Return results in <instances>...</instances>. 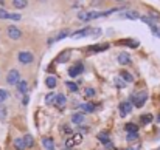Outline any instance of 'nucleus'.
I'll use <instances>...</instances> for the list:
<instances>
[{
    "mask_svg": "<svg viewBox=\"0 0 160 150\" xmlns=\"http://www.w3.org/2000/svg\"><path fill=\"white\" fill-rule=\"evenodd\" d=\"M17 90H19L20 93H27V91H28V84H27V81H20V82L17 84Z\"/></svg>",
    "mask_w": 160,
    "mask_h": 150,
    "instance_id": "obj_16",
    "label": "nucleus"
},
{
    "mask_svg": "<svg viewBox=\"0 0 160 150\" xmlns=\"http://www.w3.org/2000/svg\"><path fill=\"white\" fill-rule=\"evenodd\" d=\"M8 36H9V39H12V40H17V39H20L22 33H20V30H19L17 26L11 25V26H8Z\"/></svg>",
    "mask_w": 160,
    "mask_h": 150,
    "instance_id": "obj_4",
    "label": "nucleus"
},
{
    "mask_svg": "<svg viewBox=\"0 0 160 150\" xmlns=\"http://www.w3.org/2000/svg\"><path fill=\"white\" fill-rule=\"evenodd\" d=\"M120 76H121V79H123L124 82H132V81H134V77H132L128 71H121V74H120Z\"/></svg>",
    "mask_w": 160,
    "mask_h": 150,
    "instance_id": "obj_19",
    "label": "nucleus"
},
{
    "mask_svg": "<svg viewBox=\"0 0 160 150\" xmlns=\"http://www.w3.org/2000/svg\"><path fill=\"white\" fill-rule=\"evenodd\" d=\"M23 143H25V147H27V149H30V147H33L34 139H33V136H31V135H25V136H23Z\"/></svg>",
    "mask_w": 160,
    "mask_h": 150,
    "instance_id": "obj_15",
    "label": "nucleus"
},
{
    "mask_svg": "<svg viewBox=\"0 0 160 150\" xmlns=\"http://www.w3.org/2000/svg\"><path fill=\"white\" fill-rule=\"evenodd\" d=\"M128 132H138V125L137 124H126V127H124Z\"/></svg>",
    "mask_w": 160,
    "mask_h": 150,
    "instance_id": "obj_24",
    "label": "nucleus"
},
{
    "mask_svg": "<svg viewBox=\"0 0 160 150\" xmlns=\"http://www.w3.org/2000/svg\"><path fill=\"white\" fill-rule=\"evenodd\" d=\"M151 30L154 31V34H156V36H159V37H160V28H159V26H152Z\"/></svg>",
    "mask_w": 160,
    "mask_h": 150,
    "instance_id": "obj_35",
    "label": "nucleus"
},
{
    "mask_svg": "<svg viewBox=\"0 0 160 150\" xmlns=\"http://www.w3.org/2000/svg\"><path fill=\"white\" fill-rule=\"evenodd\" d=\"M6 98H8V93H6L5 90H2V88H0V104L6 99Z\"/></svg>",
    "mask_w": 160,
    "mask_h": 150,
    "instance_id": "obj_32",
    "label": "nucleus"
},
{
    "mask_svg": "<svg viewBox=\"0 0 160 150\" xmlns=\"http://www.w3.org/2000/svg\"><path fill=\"white\" fill-rule=\"evenodd\" d=\"M90 33V28H86V30H81V31H78V33H75L73 34V37L76 39V37H84L86 34H89Z\"/></svg>",
    "mask_w": 160,
    "mask_h": 150,
    "instance_id": "obj_21",
    "label": "nucleus"
},
{
    "mask_svg": "<svg viewBox=\"0 0 160 150\" xmlns=\"http://www.w3.org/2000/svg\"><path fill=\"white\" fill-rule=\"evenodd\" d=\"M95 107H97L95 104H84V105H81L79 108L84 110V111H89V113H90V111H95Z\"/></svg>",
    "mask_w": 160,
    "mask_h": 150,
    "instance_id": "obj_18",
    "label": "nucleus"
},
{
    "mask_svg": "<svg viewBox=\"0 0 160 150\" xmlns=\"http://www.w3.org/2000/svg\"><path fill=\"white\" fill-rule=\"evenodd\" d=\"M17 59H19V62L23 63V65H30V63L34 60V57H33V54H31L30 51H20Z\"/></svg>",
    "mask_w": 160,
    "mask_h": 150,
    "instance_id": "obj_2",
    "label": "nucleus"
},
{
    "mask_svg": "<svg viewBox=\"0 0 160 150\" xmlns=\"http://www.w3.org/2000/svg\"><path fill=\"white\" fill-rule=\"evenodd\" d=\"M64 150H68V149H64Z\"/></svg>",
    "mask_w": 160,
    "mask_h": 150,
    "instance_id": "obj_39",
    "label": "nucleus"
},
{
    "mask_svg": "<svg viewBox=\"0 0 160 150\" xmlns=\"http://www.w3.org/2000/svg\"><path fill=\"white\" fill-rule=\"evenodd\" d=\"M65 104H67V98H65L64 95H56L54 105H56L58 108H64V107H65Z\"/></svg>",
    "mask_w": 160,
    "mask_h": 150,
    "instance_id": "obj_9",
    "label": "nucleus"
},
{
    "mask_svg": "<svg viewBox=\"0 0 160 150\" xmlns=\"http://www.w3.org/2000/svg\"><path fill=\"white\" fill-rule=\"evenodd\" d=\"M89 34H92L93 37H97V36H100V34H101V30H100V28H93V30L90 28V33H89Z\"/></svg>",
    "mask_w": 160,
    "mask_h": 150,
    "instance_id": "obj_30",
    "label": "nucleus"
},
{
    "mask_svg": "<svg viewBox=\"0 0 160 150\" xmlns=\"http://www.w3.org/2000/svg\"><path fill=\"white\" fill-rule=\"evenodd\" d=\"M115 84H117V87H118V88H123V87H126V82H124L121 77H117V79H115Z\"/></svg>",
    "mask_w": 160,
    "mask_h": 150,
    "instance_id": "obj_28",
    "label": "nucleus"
},
{
    "mask_svg": "<svg viewBox=\"0 0 160 150\" xmlns=\"http://www.w3.org/2000/svg\"><path fill=\"white\" fill-rule=\"evenodd\" d=\"M148 99V95L145 93V91H142V93H138V95H134V96H131V102H134V105L135 107H142L145 102Z\"/></svg>",
    "mask_w": 160,
    "mask_h": 150,
    "instance_id": "obj_3",
    "label": "nucleus"
},
{
    "mask_svg": "<svg viewBox=\"0 0 160 150\" xmlns=\"http://www.w3.org/2000/svg\"><path fill=\"white\" fill-rule=\"evenodd\" d=\"M54 99H56V95L54 93H50V95H47L45 96V104H54Z\"/></svg>",
    "mask_w": 160,
    "mask_h": 150,
    "instance_id": "obj_22",
    "label": "nucleus"
},
{
    "mask_svg": "<svg viewBox=\"0 0 160 150\" xmlns=\"http://www.w3.org/2000/svg\"><path fill=\"white\" fill-rule=\"evenodd\" d=\"M121 17H126V19H138V12H135V11H128V12H124V14H121Z\"/></svg>",
    "mask_w": 160,
    "mask_h": 150,
    "instance_id": "obj_17",
    "label": "nucleus"
},
{
    "mask_svg": "<svg viewBox=\"0 0 160 150\" xmlns=\"http://www.w3.org/2000/svg\"><path fill=\"white\" fill-rule=\"evenodd\" d=\"M126 150H140V144H135V146H132L131 149H126Z\"/></svg>",
    "mask_w": 160,
    "mask_h": 150,
    "instance_id": "obj_37",
    "label": "nucleus"
},
{
    "mask_svg": "<svg viewBox=\"0 0 160 150\" xmlns=\"http://www.w3.org/2000/svg\"><path fill=\"white\" fill-rule=\"evenodd\" d=\"M86 95H87V96H93V95H95V90H93V88H87V90H86Z\"/></svg>",
    "mask_w": 160,
    "mask_h": 150,
    "instance_id": "obj_34",
    "label": "nucleus"
},
{
    "mask_svg": "<svg viewBox=\"0 0 160 150\" xmlns=\"http://www.w3.org/2000/svg\"><path fill=\"white\" fill-rule=\"evenodd\" d=\"M42 144H44V147L47 150L54 149V141L52 138H44V139H42Z\"/></svg>",
    "mask_w": 160,
    "mask_h": 150,
    "instance_id": "obj_13",
    "label": "nucleus"
},
{
    "mask_svg": "<svg viewBox=\"0 0 160 150\" xmlns=\"http://www.w3.org/2000/svg\"><path fill=\"white\" fill-rule=\"evenodd\" d=\"M65 85H67V88H68L70 91H78V85H76L75 82H67Z\"/></svg>",
    "mask_w": 160,
    "mask_h": 150,
    "instance_id": "obj_25",
    "label": "nucleus"
},
{
    "mask_svg": "<svg viewBox=\"0 0 160 150\" xmlns=\"http://www.w3.org/2000/svg\"><path fill=\"white\" fill-rule=\"evenodd\" d=\"M72 122L76 124V125H82V124L86 122V116H84L82 113H75V115L72 116Z\"/></svg>",
    "mask_w": 160,
    "mask_h": 150,
    "instance_id": "obj_8",
    "label": "nucleus"
},
{
    "mask_svg": "<svg viewBox=\"0 0 160 150\" xmlns=\"http://www.w3.org/2000/svg\"><path fill=\"white\" fill-rule=\"evenodd\" d=\"M82 141V136L79 135V133H76V135H73L72 138H68L67 141H65V146L67 147H72V146H75V144H79Z\"/></svg>",
    "mask_w": 160,
    "mask_h": 150,
    "instance_id": "obj_6",
    "label": "nucleus"
},
{
    "mask_svg": "<svg viewBox=\"0 0 160 150\" xmlns=\"http://www.w3.org/2000/svg\"><path fill=\"white\" fill-rule=\"evenodd\" d=\"M126 139H128L129 143H132V141L138 139V132H129V133H128V136H126Z\"/></svg>",
    "mask_w": 160,
    "mask_h": 150,
    "instance_id": "obj_20",
    "label": "nucleus"
},
{
    "mask_svg": "<svg viewBox=\"0 0 160 150\" xmlns=\"http://www.w3.org/2000/svg\"><path fill=\"white\" fill-rule=\"evenodd\" d=\"M78 19H79V20H89V12L81 11V12L78 14Z\"/></svg>",
    "mask_w": 160,
    "mask_h": 150,
    "instance_id": "obj_26",
    "label": "nucleus"
},
{
    "mask_svg": "<svg viewBox=\"0 0 160 150\" xmlns=\"http://www.w3.org/2000/svg\"><path fill=\"white\" fill-rule=\"evenodd\" d=\"M82 71H84V67H82L81 63H78V65H75V67H72V68L68 70V74H70L72 77H76V76H79Z\"/></svg>",
    "mask_w": 160,
    "mask_h": 150,
    "instance_id": "obj_7",
    "label": "nucleus"
},
{
    "mask_svg": "<svg viewBox=\"0 0 160 150\" xmlns=\"http://www.w3.org/2000/svg\"><path fill=\"white\" fill-rule=\"evenodd\" d=\"M14 149L16 150H25V143H23V138L20 139V138H16L14 139Z\"/></svg>",
    "mask_w": 160,
    "mask_h": 150,
    "instance_id": "obj_12",
    "label": "nucleus"
},
{
    "mask_svg": "<svg viewBox=\"0 0 160 150\" xmlns=\"http://www.w3.org/2000/svg\"><path fill=\"white\" fill-rule=\"evenodd\" d=\"M68 57H70V51H65V54H61V56H59L58 62H65Z\"/></svg>",
    "mask_w": 160,
    "mask_h": 150,
    "instance_id": "obj_27",
    "label": "nucleus"
},
{
    "mask_svg": "<svg viewBox=\"0 0 160 150\" xmlns=\"http://www.w3.org/2000/svg\"><path fill=\"white\" fill-rule=\"evenodd\" d=\"M52 150H54V149H52Z\"/></svg>",
    "mask_w": 160,
    "mask_h": 150,
    "instance_id": "obj_40",
    "label": "nucleus"
},
{
    "mask_svg": "<svg viewBox=\"0 0 160 150\" xmlns=\"http://www.w3.org/2000/svg\"><path fill=\"white\" fill-rule=\"evenodd\" d=\"M45 85H47L48 88H54V87L58 85V79H56L54 76H48V77L45 79Z\"/></svg>",
    "mask_w": 160,
    "mask_h": 150,
    "instance_id": "obj_11",
    "label": "nucleus"
},
{
    "mask_svg": "<svg viewBox=\"0 0 160 150\" xmlns=\"http://www.w3.org/2000/svg\"><path fill=\"white\" fill-rule=\"evenodd\" d=\"M118 62H120L121 65H129V63H131L129 54H128V53H120V54H118Z\"/></svg>",
    "mask_w": 160,
    "mask_h": 150,
    "instance_id": "obj_10",
    "label": "nucleus"
},
{
    "mask_svg": "<svg viewBox=\"0 0 160 150\" xmlns=\"http://www.w3.org/2000/svg\"><path fill=\"white\" fill-rule=\"evenodd\" d=\"M140 121H142V124H149V122L152 121V116H151V115H143V116L140 118Z\"/></svg>",
    "mask_w": 160,
    "mask_h": 150,
    "instance_id": "obj_23",
    "label": "nucleus"
},
{
    "mask_svg": "<svg viewBox=\"0 0 160 150\" xmlns=\"http://www.w3.org/2000/svg\"><path fill=\"white\" fill-rule=\"evenodd\" d=\"M28 5V0H12V6L17 9H22Z\"/></svg>",
    "mask_w": 160,
    "mask_h": 150,
    "instance_id": "obj_14",
    "label": "nucleus"
},
{
    "mask_svg": "<svg viewBox=\"0 0 160 150\" xmlns=\"http://www.w3.org/2000/svg\"><path fill=\"white\" fill-rule=\"evenodd\" d=\"M8 17H9V14L3 8H0V19H8Z\"/></svg>",
    "mask_w": 160,
    "mask_h": 150,
    "instance_id": "obj_33",
    "label": "nucleus"
},
{
    "mask_svg": "<svg viewBox=\"0 0 160 150\" xmlns=\"http://www.w3.org/2000/svg\"><path fill=\"white\" fill-rule=\"evenodd\" d=\"M98 139H100V141H103V143H109V136H107V133H100V135H98Z\"/></svg>",
    "mask_w": 160,
    "mask_h": 150,
    "instance_id": "obj_29",
    "label": "nucleus"
},
{
    "mask_svg": "<svg viewBox=\"0 0 160 150\" xmlns=\"http://www.w3.org/2000/svg\"><path fill=\"white\" fill-rule=\"evenodd\" d=\"M6 82H8V85H17L20 82V73L17 70H9V73L6 76Z\"/></svg>",
    "mask_w": 160,
    "mask_h": 150,
    "instance_id": "obj_1",
    "label": "nucleus"
},
{
    "mask_svg": "<svg viewBox=\"0 0 160 150\" xmlns=\"http://www.w3.org/2000/svg\"><path fill=\"white\" fill-rule=\"evenodd\" d=\"M8 19H12V20H19L20 19V16L19 14H9V17Z\"/></svg>",
    "mask_w": 160,
    "mask_h": 150,
    "instance_id": "obj_36",
    "label": "nucleus"
},
{
    "mask_svg": "<svg viewBox=\"0 0 160 150\" xmlns=\"http://www.w3.org/2000/svg\"><path fill=\"white\" fill-rule=\"evenodd\" d=\"M117 2H123V0H117Z\"/></svg>",
    "mask_w": 160,
    "mask_h": 150,
    "instance_id": "obj_38",
    "label": "nucleus"
},
{
    "mask_svg": "<svg viewBox=\"0 0 160 150\" xmlns=\"http://www.w3.org/2000/svg\"><path fill=\"white\" fill-rule=\"evenodd\" d=\"M6 118V108L3 105H0V121H3Z\"/></svg>",
    "mask_w": 160,
    "mask_h": 150,
    "instance_id": "obj_31",
    "label": "nucleus"
},
{
    "mask_svg": "<svg viewBox=\"0 0 160 150\" xmlns=\"http://www.w3.org/2000/svg\"><path fill=\"white\" fill-rule=\"evenodd\" d=\"M120 115L121 116H126L128 113H131V110H132V102L131 101H126V102H121L120 104Z\"/></svg>",
    "mask_w": 160,
    "mask_h": 150,
    "instance_id": "obj_5",
    "label": "nucleus"
}]
</instances>
